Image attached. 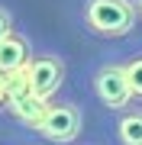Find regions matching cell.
I'll list each match as a JSON object with an SVG mask.
<instances>
[{"instance_id":"6da1fadb","label":"cell","mask_w":142,"mask_h":145,"mask_svg":"<svg viewBox=\"0 0 142 145\" xmlns=\"http://www.w3.org/2000/svg\"><path fill=\"white\" fill-rule=\"evenodd\" d=\"M78 26L90 39L126 42L139 29V13L132 0H78Z\"/></svg>"},{"instance_id":"7a4b0ae2","label":"cell","mask_w":142,"mask_h":145,"mask_svg":"<svg viewBox=\"0 0 142 145\" xmlns=\"http://www.w3.org/2000/svg\"><path fill=\"white\" fill-rule=\"evenodd\" d=\"M87 90L107 113L123 110V106H129L136 100L132 97V87H129V78H126V68H123V58H120V48H107V52L90 58Z\"/></svg>"},{"instance_id":"8fae6325","label":"cell","mask_w":142,"mask_h":145,"mask_svg":"<svg viewBox=\"0 0 142 145\" xmlns=\"http://www.w3.org/2000/svg\"><path fill=\"white\" fill-rule=\"evenodd\" d=\"M136 3V13H139V23H142V0H132Z\"/></svg>"},{"instance_id":"ba28073f","label":"cell","mask_w":142,"mask_h":145,"mask_svg":"<svg viewBox=\"0 0 142 145\" xmlns=\"http://www.w3.org/2000/svg\"><path fill=\"white\" fill-rule=\"evenodd\" d=\"M16 29V20H13V10L7 3H0V42H3L10 32Z\"/></svg>"},{"instance_id":"30bf717a","label":"cell","mask_w":142,"mask_h":145,"mask_svg":"<svg viewBox=\"0 0 142 145\" xmlns=\"http://www.w3.org/2000/svg\"><path fill=\"white\" fill-rule=\"evenodd\" d=\"M0 145H32V142H23V139H13V142H0Z\"/></svg>"},{"instance_id":"9c48e42d","label":"cell","mask_w":142,"mask_h":145,"mask_svg":"<svg viewBox=\"0 0 142 145\" xmlns=\"http://www.w3.org/2000/svg\"><path fill=\"white\" fill-rule=\"evenodd\" d=\"M71 145H107V142H97V139H78V142H71Z\"/></svg>"},{"instance_id":"277c9868","label":"cell","mask_w":142,"mask_h":145,"mask_svg":"<svg viewBox=\"0 0 142 145\" xmlns=\"http://www.w3.org/2000/svg\"><path fill=\"white\" fill-rule=\"evenodd\" d=\"M65 78H68V58L55 48H36L32 61L23 71V84L42 100H55L65 87Z\"/></svg>"},{"instance_id":"8992f818","label":"cell","mask_w":142,"mask_h":145,"mask_svg":"<svg viewBox=\"0 0 142 145\" xmlns=\"http://www.w3.org/2000/svg\"><path fill=\"white\" fill-rule=\"evenodd\" d=\"M110 139L113 145H142V103L139 100L110 113Z\"/></svg>"},{"instance_id":"5b68a950","label":"cell","mask_w":142,"mask_h":145,"mask_svg":"<svg viewBox=\"0 0 142 145\" xmlns=\"http://www.w3.org/2000/svg\"><path fill=\"white\" fill-rule=\"evenodd\" d=\"M32 42L26 32L13 29L10 36L0 42V74L3 78H23V71H26V65L32 61Z\"/></svg>"},{"instance_id":"3957f363","label":"cell","mask_w":142,"mask_h":145,"mask_svg":"<svg viewBox=\"0 0 142 145\" xmlns=\"http://www.w3.org/2000/svg\"><path fill=\"white\" fill-rule=\"evenodd\" d=\"M39 139H45L48 145H71L81 139L84 132V106L78 100H68V97H55L45 103V113L42 119L36 123Z\"/></svg>"},{"instance_id":"52a82bcc","label":"cell","mask_w":142,"mask_h":145,"mask_svg":"<svg viewBox=\"0 0 142 145\" xmlns=\"http://www.w3.org/2000/svg\"><path fill=\"white\" fill-rule=\"evenodd\" d=\"M120 58H123V68H126L132 97L142 103V39H126V45L120 48Z\"/></svg>"}]
</instances>
